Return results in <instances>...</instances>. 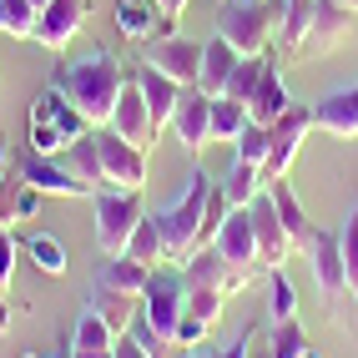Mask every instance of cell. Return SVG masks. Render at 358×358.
<instances>
[{
  "label": "cell",
  "instance_id": "cell-1",
  "mask_svg": "<svg viewBox=\"0 0 358 358\" xmlns=\"http://www.w3.org/2000/svg\"><path fill=\"white\" fill-rule=\"evenodd\" d=\"M51 86L86 116L91 127H106L111 106H116V96H122V86H127V66L116 61L111 51H91L81 61H61Z\"/></svg>",
  "mask_w": 358,
  "mask_h": 358
},
{
  "label": "cell",
  "instance_id": "cell-2",
  "mask_svg": "<svg viewBox=\"0 0 358 358\" xmlns=\"http://www.w3.org/2000/svg\"><path fill=\"white\" fill-rule=\"evenodd\" d=\"M207 197H212V177L197 166V172L187 177V192L172 207L152 212V222H157L162 243H166V262H172V268H182L197 248L212 243V237H207Z\"/></svg>",
  "mask_w": 358,
  "mask_h": 358
},
{
  "label": "cell",
  "instance_id": "cell-3",
  "mask_svg": "<svg viewBox=\"0 0 358 358\" xmlns=\"http://www.w3.org/2000/svg\"><path fill=\"white\" fill-rule=\"evenodd\" d=\"M278 10L282 0H227L217 15V36L237 56H268V45L278 36Z\"/></svg>",
  "mask_w": 358,
  "mask_h": 358
},
{
  "label": "cell",
  "instance_id": "cell-4",
  "mask_svg": "<svg viewBox=\"0 0 358 358\" xmlns=\"http://www.w3.org/2000/svg\"><path fill=\"white\" fill-rule=\"evenodd\" d=\"M91 131V122L71 106L56 86H45L41 91V101L31 106V152H45V157H56V152H66L76 136H86Z\"/></svg>",
  "mask_w": 358,
  "mask_h": 358
},
{
  "label": "cell",
  "instance_id": "cell-5",
  "mask_svg": "<svg viewBox=\"0 0 358 358\" xmlns=\"http://www.w3.org/2000/svg\"><path fill=\"white\" fill-rule=\"evenodd\" d=\"M96 248L101 257H122L131 248V232L136 222L147 217V207H141V192H116V187H96Z\"/></svg>",
  "mask_w": 358,
  "mask_h": 358
},
{
  "label": "cell",
  "instance_id": "cell-6",
  "mask_svg": "<svg viewBox=\"0 0 358 358\" xmlns=\"http://www.w3.org/2000/svg\"><path fill=\"white\" fill-rule=\"evenodd\" d=\"M187 313V278L182 268H157L152 282H147V293H141V318L152 323V333H162L166 343H177V323Z\"/></svg>",
  "mask_w": 358,
  "mask_h": 358
},
{
  "label": "cell",
  "instance_id": "cell-7",
  "mask_svg": "<svg viewBox=\"0 0 358 358\" xmlns=\"http://www.w3.org/2000/svg\"><path fill=\"white\" fill-rule=\"evenodd\" d=\"M268 131H273V147H268V162H262V182H288V172H293V162H298V152H303L308 131H318V127H313V106L293 101Z\"/></svg>",
  "mask_w": 358,
  "mask_h": 358
},
{
  "label": "cell",
  "instance_id": "cell-8",
  "mask_svg": "<svg viewBox=\"0 0 358 358\" xmlns=\"http://www.w3.org/2000/svg\"><path fill=\"white\" fill-rule=\"evenodd\" d=\"M96 152H101V187L116 192H147V152L122 141L111 127H96Z\"/></svg>",
  "mask_w": 358,
  "mask_h": 358
},
{
  "label": "cell",
  "instance_id": "cell-9",
  "mask_svg": "<svg viewBox=\"0 0 358 358\" xmlns=\"http://www.w3.org/2000/svg\"><path fill=\"white\" fill-rule=\"evenodd\" d=\"M217 252L227 257V268H232V278H237V293L248 288V282L262 273V257H257V232H252V212L248 207H232L227 212V222L217 227Z\"/></svg>",
  "mask_w": 358,
  "mask_h": 358
},
{
  "label": "cell",
  "instance_id": "cell-10",
  "mask_svg": "<svg viewBox=\"0 0 358 358\" xmlns=\"http://www.w3.org/2000/svg\"><path fill=\"white\" fill-rule=\"evenodd\" d=\"M252 232H257V257H262V273H278V268H288V257H298V248H293V237H288V227H282V217H278V202H273V192L262 187V192L252 197Z\"/></svg>",
  "mask_w": 358,
  "mask_h": 358
},
{
  "label": "cell",
  "instance_id": "cell-11",
  "mask_svg": "<svg viewBox=\"0 0 358 358\" xmlns=\"http://www.w3.org/2000/svg\"><path fill=\"white\" fill-rule=\"evenodd\" d=\"M122 141H131V147H141L152 157V147H157V127H152V111H147V96H141V86H136V76L127 71V86H122V96H116V106H111V122H106Z\"/></svg>",
  "mask_w": 358,
  "mask_h": 358
},
{
  "label": "cell",
  "instance_id": "cell-12",
  "mask_svg": "<svg viewBox=\"0 0 358 358\" xmlns=\"http://www.w3.org/2000/svg\"><path fill=\"white\" fill-rule=\"evenodd\" d=\"M147 61L152 71H162V76H172L177 86H197V71H202V41H187V36H157L147 41Z\"/></svg>",
  "mask_w": 358,
  "mask_h": 358
},
{
  "label": "cell",
  "instance_id": "cell-13",
  "mask_svg": "<svg viewBox=\"0 0 358 358\" xmlns=\"http://www.w3.org/2000/svg\"><path fill=\"white\" fill-rule=\"evenodd\" d=\"M86 0H51V6H41V15H36V31H31V41L36 45H45V51H66L71 41L81 36V26H86Z\"/></svg>",
  "mask_w": 358,
  "mask_h": 358
},
{
  "label": "cell",
  "instance_id": "cell-14",
  "mask_svg": "<svg viewBox=\"0 0 358 358\" xmlns=\"http://www.w3.org/2000/svg\"><path fill=\"white\" fill-rule=\"evenodd\" d=\"M353 10H343V6H333V0H318V10H313V31H308V41H303V56H313V61H323V56H333L338 45L353 36Z\"/></svg>",
  "mask_w": 358,
  "mask_h": 358
},
{
  "label": "cell",
  "instance_id": "cell-15",
  "mask_svg": "<svg viewBox=\"0 0 358 358\" xmlns=\"http://www.w3.org/2000/svg\"><path fill=\"white\" fill-rule=\"evenodd\" d=\"M166 131H177V141L197 157L207 141H212V96H202L197 86H187L182 101H177V116H172V127H166Z\"/></svg>",
  "mask_w": 358,
  "mask_h": 358
},
{
  "label": "cell",
  "instance_id": "cell-16",
  "mask_svg": "<svg viewBox=\"0 0 358 358\" xmlns=\"http://www.w3.org/2000/svg\"><path fill=\"white\" fill-rule=\"evenodd\" d=\"M20 177H26L41 197H96L91 187H81L76 177L61 166V157H45V152H26L20 162Z\"/></svg>",
  "mask_w": 358,
  "mask_h": 358
},
{
  "label": "cell",
  "instance_id": "cell-17",
  "mask_svg": "<svg viewBox=\"0 0 358 358\" xmlns=\"http://www.w3.org/2000/svg\"><path fill=\"white\" fill-rule=\"evenodd\" d=\"M303 257L313 262V282H318V293H323V298H338V293L348 288V273H343V248H338V232L318 227L313 248H308Z\"/></svg>",
  "mask_w": 358,
  "mask_h": 358
},
{
  "label": "cell",
  "instance_id": "cell-18",
  "mask_svg": "<svg viewBox=\"0 0 358 358\" xmlns=\"http://www.w3.org/2000/svg\"><path fill=\"white\" fill-rule=\"evenodd\" d=\"M313 127L338 141H353L358 136V86H338L323 101H313Z\"/></svg>",
  "mask_w": 358,
  "mask_h": 358
},
{
  "label": "cell",
  "instance_id": "cell-19",
  "mask_svg": "<svg viewBox=\"0 0 358 358\" xmlns=\"http://www.w3.org/2000/svg\"><path fill=\"white\" fill-rule=\"evenodd\" d=\"M136 86H141V96H147V111H152V127H157V136L172 127V116H177V101H182V91L187 86H177L172 76H162V71H152L147 61H141L136 71Z\"/></svg>",
  "mask_w": 358,
  "mask_h": 358
},
{
  "label": "cell",
  "instance_id": "cell-20",
  "mask_svg": "<svg viewBox=\"0 0 358 358\" xmlns=\"http://www.w3.org/2000/svg\"><path fill=\"white\" fill-rule=\"evenodd\" d=\"M182 278H187V288H217V293H237V278H232V268H227V257L217 252V243H207V248H197L192 257L182 262Z\"/></svg>",
  "mask_w": 358,
  "mask_h": 358
},
{
  "label": "cell",
  "instance_id": "cell-21",
  "mask_svg": "<svg viewBox=\"0 0 358 358\" xmlns=\"http://www.w3.org/2000/svg\"><path fill=\"white\" fill-rule=\"evenodd\" d=\"M116 31L127 41H157L172 36V20L157 10V0H116Z\"/></svg>",
  "mask_w": 358,
  "mask_h": 358
},
{
  "label": "cell",
  "instance_id": "cell-22",
  "mask_svg": "<svg viewBox=\"0 0 358 358\" xmlns=\"http://www.w3.org/2000/svg\"><path fill=\"white\" fill-rule=\"evenodd\" d=\"M136 303H141V293H122V288H106V282H91V313H96L116 338H127V333H131Z\"/></svg>",
  "mask_w": 358,
  "mask_h": 358
},
{
  "label": "cell",
  "instance_id": "cell-23",
  "mask_svg": "<svg viewBox=\"0 0 358 358\" xmlns=\"http://www.w3.org/2000/svg\"><path fill=\"white\" fill-rule=\"evenodd\" d=\"M237 61H243V56H237L222 36L202 41V71H197V91H202V96H222L227 81H232V71H237Z\"/></svg>",
  "mask_w": 358,
  "mask_h": 358
},
{
  "label": "cell",
  "instance_id": "cell-24",
  "mask_svg": "<svg viewBox=\"0 0 358 358\" xmlns=\"http://www.w3.org/2000/svg\"><path fill=\"white\" fill-rule=\"evenodd\" d=\"M288 106H293V96H288V86H282V76H278V61H268V66H262L257 91L248 96V116H252L257 127H273Z\"/></svg>",
  "mask_w": 358,
  "mask_h": 358
},
{
  "label": "cell",
  "instance_id": "cell-25",
  "mask_svg": "<svg viewBox=\"0 0 358 358\" xmlns=\"http://www.w3.org/2000/svg\"><path fill=\"white\" fill-rule=\"evenodd\" d=\"M268 192H273V202H278V217H282V227H288L293 248L308 252V248H313V237H318V222L303 212V202H298V192H293L288 182H268Z\"/></svg>",
  "mask_w": 358,
  "mask_h": 358
},
{
  "label": "cell",
  "instance_id": "cell-26",
  "mask_svg": "<svg viewBox=\"0 0 358 358\" xmlns=\"http://www.w3.org/2000/svg\"><path fill=\"white\" fill-rule=\"evenodd\" d=\"M313 10H318V0H282V10H278V45L288 56H303V41L308 31H313Z\"/></svg>",
  "mask_w": 358,
  "mask_h": 358
},
{
  "label": "cell",
  "instance_id": "cell-27",
  "mask_svg": "<svg viewBox=\"0 0 358 358\" xmlns=\"http://www.w3.org/2000/svg\"><path fill=\"white\" fill-rule=\"evenodd\" d=\"M56 157H61V166H66V172L76 177L81 187H91V192L101 187V152H96V127H91L86 136H76V141H71L66 152H56Z\"/></svg>",
  "mask_w": 358,
  "mask_h": 358
},
{
  "label": "cell",
  "instance_id": "cell-28",
  "mask_svg": "<svg viewBox=\"0 0 358 358\" xmlns=\"http://www.w3.org/2000/svg\"><path fill=\"white\" fill-rule=\"evenodd\" d=\"M116 343H122V338H116V333L86 308L76 333H71V358H116Z\"/></svg>",
  "mask_w": 358,
  "mask_h": 358
},
{
  "label": "cell",
  "instance_id": "cell-29",
  "mask_svg": "<svg viewBox=\"0 0 358 358\" xmlns=\"http://www.w3.org/2000/svg\"><path fill=\"white\" fill-rule=\"evenodd\" d=\"M127 257H136L147 273H157V268H166V243H162V232H157V222H152V212L136 222V232H131V248H127Z\"/></svg>",
  "mask_w": 358,
  "mask_h": 358
},
{
  "label": "cell",
  "instance_id": "cell-30",
  "mask_svg": "<svg viewBox=\"0 0 358 358\" xmlns=\"http://www.w3.org/2000/svg\"><path fill=\"white\" fill-rule=\"evenodd\" d=\"M96 282H106V288H122V293H147V282H152V273L141 268L136 257H106V268L96 273Z\"/></svg>",
  "mask_w": 358,
  "mask_h": 358
},
{
  "label": "cell",
  "instance_id": "cell-31",
  "mask_svg": "<svg viewBox=\"0 0 358 358\" xmlns=\"http://www.w3.org/2000/svg\"><path fill=\"white\" fill-rule=\"evenodd\" d=\"M248 101H232V96H212V141H237L248 131Z\"/></svg>",
  "mask_w": 358,
  "mask_h": 358
},
{
  "label": "cell",
  "instance_id": "cell-32",
  "mask_svg": "<svg viewBox=\"0 0 358 358\" xmlns=\"http://www.w3.org/2000/svg\"><path fill=\"white\" fill-rule=\"evenodd\" d=\"M217 187H222L227 207H252V197H257L268 182H262V172H257V166H248V162H232V172H227Z\"/></svg>",
  "mask_w": 358,
  "mask_h": 358
},
{
  "label": "cell",
  "instance_id": "cell-33",
  "mask_svg": "<svg viewBox=\"0 0 358 358\" xmlns=\"http://www.w3.org/2000/svg\"><path fill=\"white\" fill-rule=\"evenodd\" d=\"M36 6L31 0H0V36H10V41H31L36 31Z\"/></svg>",
  "mask_w": 358,
  "mask_h": 358
},
{
  "label": "cell",
  "instance_id": "cell-34",
  "mask_svg": "<svg viewBox=\"0 0 358 358\" xmlns=\"http://www.w3.org/2000/svg\"><path fill=\"white\" fill-rule=\"evenodd\" d=\"M26 252H31V262H36L45 278H61V273H66V248H61V237L36 232L31 243H26Z\"/></svg>",
  "mask_w": 358,
  "mask_h": 358
},
{
  "label": "cell",
  "instance_id": "cell-35",
  "mask_svg": "<svg viewBox=\"0 0 358 358\" xmlns=\"http://www.w3.org/2000/svg\"><path fill=\"white\" fill-rule=\"evenodd\" d=\"M273 358H318L313 348H308V328L298 318H288V323L273 328Z\"/></svg>",
  "mask_w": 358,
  "mask_h": 358
},
{
  "label": "cell",
  "instance_id": "cell-36",
  "mask_svg": "<svg viewBox=\"0 0 358 358\" xmlns=\"http://www.w3.org/2000/svg\"><path fill=\"white\" fill-rule=\"evenodd\" d=\"M268 147H273V131H268V127H257V122H248V131L232 141V157L262 172V162H268Z\"/></svg>",
  "mask_w": 358,
  "mask_h": 358
},
{
  "label": "cell",
  "instance_id": "cell-37",
  "mask_svg": "<svg viewBox=\"0 0 358 358\" xmlns=\"http://www.w3.org/2000/svg\"><path fill=\"white\" fill-rule=\"evenodd\" d=\"M262 66H268V56H243V61H237V71H232V81H227V91H222V96H232V101H248L252 91H257V81H262Z\"/></svg>",
  "mask_w": 358,
  "mask_h": 358
},
{
  "label": "cell",
  "instance_id": "cell-38",
  "mask_svg": "<svg viewBox=\"0 0 358 358\" xmlns=\"http://www.w3.org/2000/svg\"><path fill=\"white\" fill-rule=\"evenodd\" d=\"M338 248H343V273H348V293L358 298V212L338 227Z\"/></svg>",
  "mask_w": 358,
  "mask_h": 358
},
{
  "label": "cell",
  "instance_id": "cell-39",
  "mask_svg": "<svg viewBox=\"0 0 358 358\" xmlns=\"http://www.w3.org/2000/svg\"><path fill=\"white\" fill-rule=\"evenodd\" d=\"M222 298H227V293H217V288H187V313L217 323V318H222Z\"/></svg>",
  "mask_w": 358,
  "mask_h": 358
},
{
  "label": "cell",
  "instance_id": "cell-40",
  "mask_svg": "<svg viewBox=\"0 0 358 358\" xmlns=\"http://www.w3.org/2000/svg\"><path fill=\"white\" fill-rule=\"evenodd\" d=\"M268 278H273V318H278V323L298 318V293H293V282L282 278V268H278V273H268Z\"/></svg>",
  "mask_w": 358,
  "mask_h": 358
},
{
  "label": "cell",
  "instance_id": "cell-41",
  "mask_svg": "<svg viewBox=\"0 0 358 358\" xmlns=\"http://www.w3.org/2000/svg\"><path fill=\"white\" fill-rule=\"evenodd\" d=\"M212 333V323L207 318H197V313H182V323H177V348H197L202 338Z\"/></svg>",
  "mask_w": 358,
  "mask_h": 358
},
{
  "label": "cell",
  "instance_id": "cell-42",
  "mask_svg": "<svg viewBox=\"0 0 358 358\" xmlns=\"http://www.w3.org/2000/svg\"><path fill=\"white\" fill-rule=\"evenodd\" d=\"M10 282H15V237L10 227H0V293H10Z\"/></svg>",
  "mask_w": 358,
  "mask_h": 358
},
{
  "label": "cell",
  "instance_id": "cell-43",
  "mask_svg": "<svg viewBox=\"0 0 358 358\" xmlns=\"http://www.w3.org/2000/svg\"><path fill=\"white\" fill-rule=\"evenodd\" d=\"M248 343H252V328H248V333H243L237 343H227V348H222L217 358H248Z\"/></svg>",
  "mask_w": 358,
  "mask_h": 358
},
{
  "label": "cell",
  "instance_id": "cell-44",
  "mask_svg": "<svg viewBox=\"0 0 358 358\" xmlns=\"http://www.w3.org/2000/svg\"><path fill=\"white\" fill-rule=\"evenodd\" d=\"M187 6H192V0H157V10H162L166 20H177V15H182Z\"/></svg>",
  "mask_w": 358,
  "mask_h": 358
},
{
  "label": "cell",
  "instance_id": "cell-45",
  "mask_svg": "<svg viewBox=\"0 0 358 358\" xmlns=\"http://www.w3.org/2000/svg\"><path fill=\"white\" fill-rule=\"evenodd\" d=\"M116 358H152V353H141L131 338H122V343H116Z\"/></svg>",
  "mask_w": 358,
  "mask_h": 358
},
{
  "label": "cell",
  "instance_id": "cell-46",
  "mask_svg": "<svg viewBox=\"0 0 358 358\" xmlns=\"http://www.w3.org/2000/svg\"><path fill=\"white\" fill-rule=\"evenodd\" d=\"M10 328V303H6V293H0V333Z\"/></svg>",
  "mask_w": 358,
  "mask_h": 358
},
{
  "label": "cell",
  "instance_id": "cell-47",
  "mask_svg": "<svg viewBox=\"0 0 358 358\" xmlns=\"http://www.w3.org/2000/svg\"><path fill=\"white\" fill-rule=\"evenodd\" d=\"M333 6H343V10H353V15H358V0H333Z\"/></svg>",
  "mask_w": 358,
  "mask_h": 358
},
{
  "label": "cell",
  "instance_id": "cell-48",
  "mask_svg": "<svg viewBox=\"0 0 358 358\" xmlns=\"http://www.w3.org/2000/svg\"><path fill=\"white\" fill-rule=\"evenodd\" d=\"M31 6H36V10H41V6H51V0H31Z\"/></svg>",
  "mask_w": 358,
  "mask_h": 358
},
{
  "label": "cell",
  "instance_id": "cell-49",
  "mask_svg": "<svg viewBox=\"0 0 358 358\" xmlns=\"http://www.w3.org/2000/svg\"><path fill=\"white\" fill-rule=\"evenodd\" d=\"M182 358H207V353H182Z\"/></svg>",
  "mask_w": 358,
  "mask_h": 358
},
{
  "label": "cell",
  "instance_id": "cell-50",
  "mask_svg": "<svg viewBox=\"0 0 358 358\" xmlns=\"http://www.w3.org/2000/svg\"><path fill=\"white\" fill-rule=\"evenodd\" d=\"M31 358H36V353H31Z\"/></svg>",
  "mask_w": 358,
  "mask_h": 358
}]
</instances>
